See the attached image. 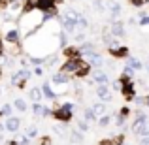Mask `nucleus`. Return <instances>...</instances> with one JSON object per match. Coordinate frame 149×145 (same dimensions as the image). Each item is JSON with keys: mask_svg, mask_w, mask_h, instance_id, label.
<instances>
[{"mask_svg": "<svg viewBox=\"0 0 149 145\" xmlns=\"http://www.w3.org/2000/svg\"><path fill=\"white\" fill-rule=\"evenodd\" d=\"M93 81H95V83H98V85H108L109 74L102 72V70H95V72H93Z\"/></svg>", "mask_w": 149, "mask_h": 145, "instance_id": "nucleus-4", "label": "nucleus"}, {"mask_svg": "<svg viewBox=\"0 0 149 145\" xmlns=\"http://www.w3.org/2000/svg\"><path fill=\"white\" fill-rule=\"evenodd\" d=\"M149 0H132V4H134V6H143V4H147Z\"/></svg>", "mask_w": 149, "mask_h": 145, "instance_id": "nucleus-35", "label": "nucleus"}, {"mask_svg": "<svg viewBox=\"0 0 149 145\" xmlns=\"http://www.w3.org/2000/svg\"><path fill=\"white\" fill-rule=\"evenodd\" d=\"M108 51L113 55V57H127V47H125L123 44H119V42H113V44L108 45Z\"/></svg>", "mask_w": 149, "mask_h": 145, "instance_id": "nucleus-2", "label": "nucleus"}, {"mask_svg": "<svg viewBox=\"0 0 149 145\" xmlns=\"http://www.w3.org/2000/svg\"><path fill=\"white\" fill-rule=\"evenodd\" d=\"M87 58H89V64L95 66V68H100V66H104V58H102V55H98V53H91Z\"/></svg>", "mask_w": 149, "mask_h": 145, "instance_id": "nucleus-8", "label": "nucleus"}, {"mask_svg": "<svg viewBox=\"0 0 149 145\" xmlns=\"http://www.w3.org/2000/svg\"><path fill=\"white\" fill-rule=\"evenodd\" d=\"M138 23H140V26H149V15H146V17H142Z\"/></svg>", "mask_w": 149, "mask_h": 145, "instance_id": "nucleus-30", "label": "nucleus"}, {"mask_svg": "<svg viewBox=\"0 0 149 145\" xmlns=\"http://www.w3.org/2000/svg\"><path fill=\"white\" fill-rule=\"evenodd\" d=\"M77 128H79L81 132H87L89 130V121H85V119L83 121H77Z\"/></svg>", "mask_w": 149, "mask_h": 145, "instance_id": "nucleus-22", "label": "nucleus"}, {"mask_svg": "<svg viewBox=\"0 0 149 145\" xmlns=\"http://www.w3.org/2000/svg\"><path fill=\"white\" fill-rule=\"evenodd\" d=\"M127 64L130 66L132 70H136V72H140V70H142V62H140L138 58H134V57H127Z\"/></svg>", "mask_w": 149, "mask_h": 145, "instance_id": "nucleus-14", "label": "nucleus"}, {"mask_svg": "<svg viewBox=\"0 0 149 145\" xmlns=\"http://www.w3.org/2000/svg\"><path fill=\"white\" fill-rule=\"evenodd\" d=\"M42 92H44V96H45V98H49V100L57 98V92H55L53 89H51V85L47 83V81H45V83L42 85Z\"/></svg>", "mask_w": 149, "mask_h": 145, "instance_id": "nucleus-13", "label": "nucleus"}, {"mask_svg": "<svg viewBox=\"0 0 149 145\" xmlns=\"http://www.w3.org/2000/svg\"><path fill=\"white\" fill-rule=\"evenodd\" d=\"M83 115H85V121H89V123H93V121L96 119V115H95V111H93V108H87Z\"/></svg>", "mask_w": 149, "mask_h": 145, "instance_id": "nucleus-19", "label": "nucleus"}, {"mask_svg": "<svg viewBox=\"0 0 149 145\" xmlns=\"http://www.w3.org/2000/svg\"><path fill=\"white\" fill-rule=\"evenodd\" d=\"M115 123H117V126H125V117H123V115H119Z\"/></svg>", "mask_w": 149, "mask_h": 145, "instance_id": "nucleus-32", "label": "nucleus"}, {"mask_svg": "<svg viewBox=\"0 0 149 145\" xmlns=\"http://www.w3.org/2000/svg\"><path fill=\"white\" fill-rule=\"evenodd\" d=\"M34 76H44V70H42V66H36V68H34Z\"/></svg>", "mask_w": 149, "mask_h": 145, "instance_id": "nucleus-33", "label": "nucleus"}, {"mask_svg": "<svg viewBox=\"0 0 149 145\" xmlns=\"http://www.w3.org/2000/svg\"><path fill=\"white\" fill-rule=\"evenodd\" d=\"M29 60H30V64L40 66V64H44V62H45V58H44V57H30Z\"/></svg>", "mask_w": 149, "mask_h": 145, "instance_id": "nucleus-21", "label": "nucleus"}, {"mask_svg": "<svg viewBox=\"0 0 149 145\" xmlns=\"http://www.w3.org/2000/svg\"><path fill=\"white\" fill-rule=\"evenodd\" d=\"M147 74H149V66H147Z\"/></svg>", "mask_w": 149, "mask_h": 145, "instance_id": "nucleus-40", "label": "nucleus"}, {"mask_svg": "<svg viewBox=\"0 0 149 145\" xmlns=\"http://www.w3.org/2000/svg\"><path fill=\"white\" fill-rule=\"evenodd\" d=\"M58 44H61L62 47H66V45H68V38H66V34H64V32L58 34Z\"/></svg>", "mask_w": 149, "mask_h": 145, "instance_id": "nucleus-23", "label": "nucleus"}, {"mask_svg": "<svg viewBox=\"0 0 149 145\" xmlns=\"http://www.w3.org/2000/svg\"><path fill=\"white\" fill-rule=\"evenodd\" d=\"M96 96H98L102 102H109L111 100V91H109L108 85H98V87H96Z\"/></svg>", "mask_w": 149, "mask_h": 145, "instance_id": "nucleus-3", "label": "nucleus"}, {"mask_svg": "<svg viewBox=\"0 0 149 145\" xmlns=\"http://www.w3.org/2000/svg\"><path fill=\"white\" fill-rule=\"evenodd\" d=\"M72 109H74L72 102H64V104H61V109L55 113V117L61 121H70L72 119Z\"/></svg>", "mask_w": 149, "mask_h": 145, "instance_id": "nucleus-1", "label": "nucleus"}, {"mask_svg": "<svg viewBox=\"0 0 149 145\" xmlns=\"http://www.w3.org/2000/svg\"><path fill=\"white\" fill-rule=\"evenodd\" d=\"M146 105H147V108H149V98H147V102H146Z\"/></svg>", "mask_w": 149, "mask_h": 145, "instance_id": "nucleus-39", "label": "nucleus"}, {"mask_svg": "<svg viewBox=\"0 0 149 145\" xmlns=\"http://www.w3.org/2000/svg\"><path fill=\"white\" fill-rule=\"evenodd\" d=\"M147 98L146 96H136V105H146Z\"/></svg>", "mask_w": 149, "mask_h": 145, "instance_id": "nucleus-29", "label": "nucleus"}, {"mask_svg": "<svg viewBox=\"0 0 149 145\" xmlns=\"http://www.w3.org/2000/svg\"><path fill=\"white\" fill-rule=\"evenodd\" d=\"M51 81H53V83H57V85H62V83H68V81H70V76H68V74L58 72V74H53Z\"/></svg>", "mask_w": 149, "mask_h": 145, "instance_id": "nucleus-11", "label": "nucleus"}, {"mask_svg": "<svg viewBox=\"0 0 149 145\" xmlns=\"http://www.w3.org/2000/svg\"><path fill=\"white\" fill-rule=\"evenodd\" d=\"M95 49H96V45L93 44V42H83V44L79 45V53L83 55V57H89L91 53H95Z\"/></svg>", "mask_w": 149, "mask_h": 145, "instance_id": "nucleus-7", "label": "nucleus"}, {"mask_svg": "<svg viewBox=\"0 0 149 145\" xmlns=\"http://www.w3.org/2000/svg\"><path fill=\"white\" fill-rule=\"evenodd\" d=\"M13 105H15V109H17V111H26V102L21 100V98H19V100H15Z\"/></svg>", "mask_w": 149, "mask_h": 145, "instance_id": "nucleus-18", "label": "nucleus"}, {"mask_svg": "<svg viewBox=\"0 0 149 145\" xmlns=\"http://www.w3.org/2000/svg\"><path fill=\"white\" fill-rule=\"evenodd\" d=\"M140 145H149V136H146V138H142V142H140Z\"/></svg>", "mask_w": 149, "mask_h": 145, "instance_id": "nucleus-36", "label": "nucleus"}, {"mask_svg": "<svg viewBox=\"0 0 149 145\" xmlns=\"http://www.w3.org/2000/svg\"><path fill=\"white\" fill-rule=\"evenodd\" d=\"M93 111H95L96 117H104L106 111H108V105L104 102H98V104H93Z\"/></svg>", "mask_w": 149, "mask_h": 145, "instance_id": "nucleus-12", "label": "nucleus"}, {"mask_svg": "<svg viewBox=\"0 0 149 145\" xmlns=\"http://www.w3.org/2000/svg\"><path fill=\"white\" fill-rule=\"evenodd\" d=\"M42 94H44V92H42L40 89H32V91L29 92L30 100H34V102H40V98H42Z\"/></svg>", "mask_w": 149, "mask_h": 145, "instance_id": "nucleus-16", "label": "nucleus"}, {"mask_svg": "<svg viewBox=\"0 0 149 145\" xmlns=\"http://www.w3.org/2000/svg\"><path fill=\"white\" fill-rule=\"evenodd\" d=\"M19 38H21V30L19 28H11L6 32V42H10V44H17Z\"/></svg>", "mask_w": 149, "mask_h": 145, "instance_id": "nucleus-9", "label": "nucleus"}, {"mask_svg": "<svg viewBox=\"0 0 149 145\" xmlns=\"http://www.w3.org/2000/svg\"><path fill=\"white\" fill-rule=\"evenodd\" d=\"M0 111H2V113H4V115H8V117H11V115H10V113H11V108H10V105H8V104H6V105H2V108H0Z\"/></svg>", "mask_w": 149, "mask_h": 145, "instance_id": "nucleus-28", "label": "nucleus"}, {"mask_svg": "<svg viewBox=\"0 0 149 145\" xmlns=\"http://www.w3.org/2000/svg\"><path fill=\"white\" fill-rule=\"evenodd\" d=\"M111 87H113V91H123V89H121V87H123V81H121V79L113 81V85H111Z\"/></svg>", "mask_w": 149, "mask_h": 145, "instance_id": "nucleus-27", "label": "nucleus"}, {"mask_svg": "<svg viewBox=\"0 0 149 145\" xmlns=\"http://www.w3.org/2000/svg\"><path fill=\"white\" fill-rule=\"evenodd\" d=\"M77 42H79V44H83V42H85V34H76V44H77Z\"/></svg>", "mask_w": 149, "mask_h": 145, "instance_id": "nucleus-31", "label": "nucleus"}, {"mask_svg": "<svg viewBox=\"0 0 149 145\" xmlns=\"http://www.w3.org/2000/svg\"><path fill=\"white\" fill-rule=\"evenodd\" d=\"M19 126H21V121L17 119V117H8L6 119V130H10V132H17L19 130Z\"/></svg>", "mask_w": 149, "mask_h": 145, "instance_id": "nucleus-5", "label": "nucleus"}, {"mask_svg": "<svg viewBox=\"0 0 149 145\" xmlns=\"http://www.w3.org/2000/svg\"><path fill=\"white\" fill-rule=\"evenodd\" d=\"M62 15H64V17H68L70 21H74V23H76V25H77V21H79V19L83 17V15H81L79 11L72 10V8H68V10H66V11H64V13H62Z\"/></svg>", "mask_w": 149, "mask_h": 145, "instance_id": "nucleus-10", "label": "nucleus"}, {"mask_svg": "<svg viewBox=\"0 0 149 145\" xmlns=\"http://www.w3.org/2000/svg\"><path fill=\"white\" fill-rule=\"evenodd\" d=\"M32 111L36 113V115H42V113H44V108H42V104L34 102V105H32Z\"/></svg>", "mask_w": 149, "mask_h": 145, "instance_id": "nucleus-25", "label": "nucleus"}, {"mask_svg": "<svg viewBox=\"0 0 149 145\" xmlns=\"http://www.w3.org/2000/svg\"><path fill=\"white\" fill-rule=\"evenodd\" d=\"M55 132H57V134H61V136H62V126H61V124H57V126H55Z\"/></svg>", "mask_w": 149, "mask_h": 145, "instance_id": "nucleus-38", "label": "nucleus"}, {"mask_svg": "<svg viewBox=\"0 0 149 145\" xmlns=\"http://www.w3.org/2000/svg\"><path fill=\"white\" fill-rule=\"evenodd\" d=\"M119 115H123V117H127V115H128V108H123V109H121V113H119Z\"/></svg>", "mask_w": 149, "mask_h": 145, "instance_id": "nucleus-37", "label": "nucleus"}, {"mask_svg": "<svg viewBox=\"0 0 149 145\" xmlns=\"http://www.w3.org/2000/svg\"><path fill=\"white\" fill-rule=\"evenodd\" d=\"M47 62V66H55L57 64V57H49V60H45Z\"/></svg>", "mask_w": 149, "mask_h": 145, "instance_id": "nucleus-34", "label": "nucleus"}, {"mask_svg": "<svg viewBox=\"0 0 149 145\" xmlns=\"http://www.w3.org/2000/svg\"><path fill=\"white\" fill-rule=\"evenodd\" d=\"M25 136H26L29 139H34V138L38 136V128H36V126H29V128H26V132H25Z\"/></svg>", "mask_w": 149, "mask_h": 145, "instance_id": "nucleus-17", "label": "nucleus"}, {"mask_svg": "<svg viewBox=\"0 0 149 145\" xmlns=\"http://www.w3.org/2000/svg\"><path fill=\"white\" fill-rule=\"evenodd\" d=\"M17 76L21 77V79H29V77L32 76V72H29V70H19V72H17Z\"/></svg>", "mask_w": 149, "mask_h": 145, "instance_id": "nucleus-24", "label": "nucleus"}, {"mask_svg": "<svg viewBox=\"0 0 149 145\" xmlns=\"http://www.w3.org/2000/svg\"><path fill=\"white\" fill-rule=\"evenodd\" d=\"M89 28V21L85 17H81L79 21H77V30H87Z\"/></svg>", "mask_w": 149, "mask_h": 145, "instance_id": "nucleus-20", "label": "nucleus"}, {"mask_svg": "<svg viewBox=\"0 0 149 145\" xmlns=\"http://www.w3.org/2000/svg\"><path fill=\"white\" fill-rule=\"evenodd\" d=\"M70 139H72V143H81L83 142V132L81 130H74L72 136H70Z\"/></svg>", "mask_w": 149, "mask_h": 145, "instance_id": "nucleus-15", "label": "nucleus"}, {"mask_svg": "<svg viewBox=\"0 0 149 145\" xmlns=\"http://www.w3.org/2000/svg\"><path fill=\"white\" fill-rule=\"evenodd\" d=\"M98 124H100V126H102V128H104V126H108V124H109V117H108V115H104V117H100V121H98Z\"/></svg>", "mask_w": 149, "mask_h": 145, "instance_id": "nucleus-26", "label": "nucleus"}, {"mask_svg": "<svg viewBox=\"0 0 149 145\" xmlns=\"http://www.w3.org/2000/svg\"><path fill=\"white\" fill-rule=\"evenodd\" d=\"M109 32H111L115 38H123L125 36V25H123V21L111 23V30H109Z\"/></svg>", "mask_w": 149, "mask_h": 145, "instance_id": "nucleus-6", "label": "nucleus"}]
</instances>
